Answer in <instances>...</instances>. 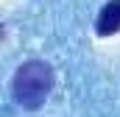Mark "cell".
Instances as JSON below:
<instances>
[{
	"label": "cell",
	"mask_w": 120,
	"mask_h": 117,
	"mask_svg": "<svg viewBox=\"0 0 120 117\" xmlns=\"http://www.w3.org/2000/svg\"><path fill=\"white\" fill-rule=\"evenodd\" d=\"M53 89V70L45 61H28L14 73V100L22 109H39Z\"/></svg>",
	"instance_id": "6da1fadb"
},
{
	"label": "cell",
	"mask_w": 120,
	"mask_h": 117,
	"mask_svg": "<svg viewBox=\"0 0 120 117\" xmlns=\"http://www.w3.org/2000/svg\"><path fill=\"white\" fill-rule=\"evenodd\" d=\"M95 31L101 36H112L120 31V0H109L101 14H98V22H95Z\"/></svg>",
	"instance_id": "7a4b0ae2"
}]
</instances>
